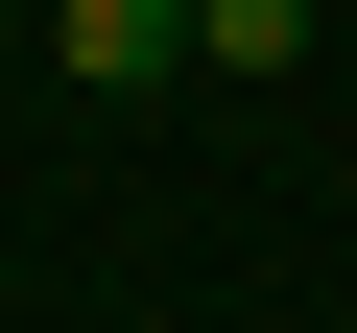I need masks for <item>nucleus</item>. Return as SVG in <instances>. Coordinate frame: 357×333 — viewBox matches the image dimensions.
<instances>
[{
  "label": "nucleus",
  "instance_id": "nucleus-1",
  "mask_svg": "<svg viewBox=\"0 0 357 333\" xmlns=\"http://www.w3.org/2000/svg\"><path fill=\"white\" fill-rule=\"evenodd\" d=\"M48 72H72V95H143V72H191V0H48Z\"/></svg>",
  "mask_w": 357,
  "mask_h": 333
},
{
  "label": "nucleus",
  "instance_id": "nucleus-2",
  "mask_svg": "<svg viewBox=\"0 0 357 333\" xmlns=\"http://www.w3.org/2000/svg\"><path fill=\"white\" fill-rule=\"evenodd\" d=\"M310 48V0H191V72H286Z\"/></svg>",
  "mask_w": 357,
  "mask_h": 333
}]
</instances>
